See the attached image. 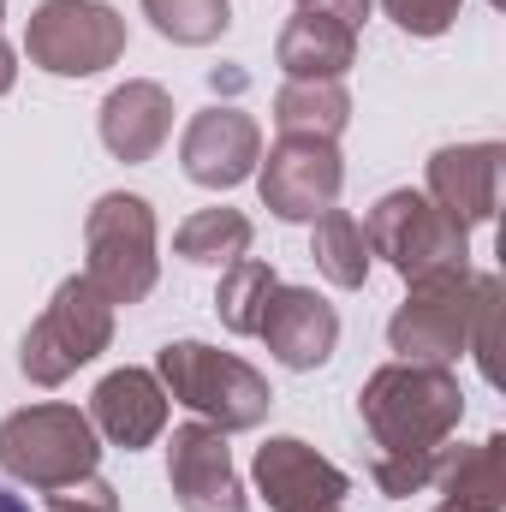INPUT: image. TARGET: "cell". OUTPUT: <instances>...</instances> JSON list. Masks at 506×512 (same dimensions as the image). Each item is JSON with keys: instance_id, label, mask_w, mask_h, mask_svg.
<instances>
[{"instance_id": "6da1fadb", "label": "cell", "mask_w": 506, "mask_h": 512, "mask_svg": "<svg viewBox=\"0 0 506 512\" xmlns=\"http://www.w3.org/2000/svg\"><path fill=\"white\" fill-rule=\"evenodd\" d=\"M358 417L376 441L370 459L376 489L387 501H411L435 483V459L465 423V387L441 364L393 358L358 387Z\"/></svg>"}, {"instance_id": "7a4b0ae2", "label": "cell", "mask_w": 506, "mask_h": 512, "mask_svg": "<svg viewBox=\"0 0 506 512\" xmlns=\"http://www.w3.org/2000/svg\"><path fill=\"white\" fill-rule=\"evenodd\" d=\"M155 376L167 387V399H179L185 411H197L221 435L262 429V417L274 405L268 376L256 364H245L239 352H221L209 340H167L161 358H155Z\"/></svg>"}, {"instance_id": "3957f363", "label": "cell", "mask_w": 506, "mask_h": 512, "mask_svg": "<svg viewBox=\"0 0 506 512\" xmlns=\"http://www.w3.org/2000/svg\"><path fill=\"white\" fill-rule=\"evenodd\" d=\"M84 280L120 310L143 304L161 280V227L155 203L137 191H108L84 215Z\"/></svg>"}, {"instance_id": "277c9868", "label": "cell", "mask_w": 506, "mask_h": 512, "mask_svg": "<svg viewBox=\"0 0 506 512\" xmlns=\"http://www.w3.org/2000/svg\"><path fill=\"white\" fill-rule=\"evenodd\" d=\"M96 465H102V435H96L90 411H78L66 399H42V405L0 417V471L12 483L48 495V489L90 477Z\"/></svg>"}, {"instance_id": "5b68a950", "label": "cell", "mask_w": 506, "mask_h": 512, "mask_svg": "<svg viewBox=\"0 0 506 512\" xmlns=\"http://www.w3.org/2000/svg\"><path fill=\"white\" fill-rule=\"evenodd\" d=\"M364 239H370V256H381L405 286L471 268V233L411 185L376 197V209L364 215Z\"/></svg>"}, {"instance_id": "8992f818", "label": "cell", "mask_w": 506, "mask_h": 512, "mask_svg": "<svg viewBox=\"0 0 506 512\" xmlns=\"http://www.w3.org/2000/svg\"><path fill=\"white\" fill-rule=\"evenodd\" d=\"M108 346H114V304L84 274H66L54 286V298L42 304V316L24 328L18 370L36 387H60L72 382L84 364H96Z\"/></svg>"}, {"instance_id": "52a82bcc", "label": "cell", "mask_w": 506, "mask_h": 512, "mask_svg": "<svg viewBox=\"0 0 506 512\" xmlns=\"http://www.w3.org/2000/svg\"><path fill=\"white\" fill-rule=\"evenodd\" d=\"M24 60L48 78H96L126 60V18L108 0H42L24 24Z\"/></svg>"}, {"instance_id": "ba28073f", "label": "cell", "mask_w": 506, "mask_h": 512, "mask_svg": "<svg viewBox=\"0 0 506 512\" xmlns=\"http://www.w3.org/2000/svg\"><path fill=\"white\" fill-rule=\"evenodd\" d=\"M477 292H483V274H477V268L441 274V280H423V286H405V304L387 316V346H393V358L453 370V364L471 352Z\"/></svg>"}, {"instance_id": "9c48e42d", "label": "cell", "mask_w": 506, "mask_h": 512, "mask_svg": "<svg viewBox=\"0 0 506 512\" xmlns=\"http://www.w3.org/2000/svg\"><path fill=\"white\" fill-rule=\"evenodd\" d=\"M256 191H262V209L274 221L310 227L316 215L340 209L346 155H340V143H322V137H280L256 161Z\"/></svg>"}, {"instance_id": "30bf717a", "label": "cell", "mask_w": 506, "mask_h": 512, "mask_svg": "<svg viewBox=\"0 0 506 512\" xmlns=\"http://www.w3.org/2000/svg\"><path fill=\"white\" fill-rule=\"evenodd\" d=\"M167 489H173L179 512H251L227 435L203 417H191L167 435Z\"/></svg>"}, {"instance_id": "8fae6325", "label": "cell", "mask_w": 506, "mask_h": 512, "mask_svg": "<svg viewBox=\"0 0 506 512\" xmlns=\"http://www.w3.org/2000/svg\"><path fill=\"white\" fill-rule=\"evenodd\" d=\"M251 483L274 512L346 507V495H352V477L334 459H322L304 435H268L251 459Z\"/></svg>"}, {"instance_id": "7c38bea8", "label": "cell", "mask_w": 506, "mask_h": 512, "mask_svg": "<svg viewBox=\"0 0 506 512\" xmlns=\"http://www.w3.org/2000/svg\"><path fill=\"white\" fill-rule=\"evenodd\" d=\"M256 340L268 346V358L280 364V370H298V376H310V370H322L328 358H334V346H340V310L316 292V286H274L268 292V310H262V322H256Z\"/></svg>"}, {"instance_id": "4fadbf2b", "label": "cell", "mask_w": 506, "mask_h": 512, "mask_svg": "<svg viewBox=\"0 0 506 512\" xmlns=\"http://www.w3.org/2000/svg\"><path fill=\"white\" fill-rule=\"evenodd\" d=\"M256 161H262V126L245 108H203L179 137V167L203 191H233L256 179Z\"/></svg>"}, {"instance_id": "5bb4252c", "label": "cell", "mask_w": 506, "mask_h": 512, "mask_svg": "<svg viewBox=\"0 0 506 512\" xmlns=\"http://www.w3.org/2000/svg\"><path fill=\"white\" fill-rule=\"evenodd\" d=\"M501 143H447L429 155V203L441 215H453L465 233L471 227H489L495 209H501Z\"/></svg>"}, {"instance_id": "9a60e30c", "label": "cell", "mask_w": 506, "mask_h": 512, "mask_svg": "<svg viewBox=\"0 0 506 512\" xmlns=\"http://www.w3.org/2000/svg\"><path fill=\"white\" fill-rule=\"evenodd\" d=\"M167 417H173V399H167V387L155 370H114V376H102L96 393H90V423H96V435L108 441V447H120V453H137V447H155L161 435H167Z\"/></svg>"}, {"instance_id": "2e32d148", "label": "cell", "mask_w": 506, "mask_h": 512, "mask_svg": "<svg viewBox=\"0 0 506 512\" xmlns=\"http://www.w3.org/2000/svg\"><path fill=\"white\" fill-rule=\"evenodd\" d=\"M96 131H102V149L126 167H143L161 155V143L173 137V96L167 84L155 78H126L108 90L102 114H96Z\"/></svg>"}, {"instance_id": "e0dca14e", "label": "cell", "mask_w": 506, "mask_h": 512, "mask_svg": "<svg viewBox=\"0 0 506 512\" xmlns=\"http://www.w3.org/2000/svg\"><path fill=\"white\" fill-rule=\"evenodd\" d=\"M358 36L364 30H352L316 6H298L274 36V66L286 78H346L358 66Z\"/></svg>"}, {"instance_id": "ac0fdd59", "label": "cell", "mask_w": 506, "mask_h": 512, "mask_svg": "<svg viewBox=\"0 0 506 512\" xmlns=\"http://www.w3.org/2000/svg\"><path fill=\"white\" fill-rule=\"evenodd\" d=\"M435 489L459 512H501L506 507V435H483L477 447H441Z\"/></svg>"}, {"instance_id": "d6986e66", "label": "cell", "mask_w": 506, "mask_h": 512, "mask_svg": "<svg viewBox=\"0 0 506 512\" xmlns=\"http://www.w3.org/2000/svg\"><path fill=\"white\" fill-rule=\"evenodd\" d=\"M274 126H280V137L340 143V131L352 126V90H346V78H286L274 90Z\"/></svg>"}, {"instance_id": "ffe728a7", "label": "cell", "mask_w": 506, "mask_h": 512, "mask_svg": "<svg viewBox=\"0 0 506 512\" xmlns=\"http://www.w3.org/2000/svg\"><path fill=\"white\" fill-rule=\"evenodd\" d=\"M251 245H256V227L245 209H197L173 233V256L191 262V268H233V262L251 256Z\"/></svg>"}, {"instance_id": "44dd1931", "label": "cell", "mask_w": 506, "mask_h": 512, "mask_svg": "<svg viewBox=\"0 0 506 512\" xmlns=\"http://www.w3.org/2000/svg\"><path fill=\"white\" fill-rule=\"evenodd\" d=\"M310 256H316L322 280L340 286V292H364V280L376 268L370 239H364V221L352 209H328V215L310 221Z\"/></svg>"}, {"instance_id": "7402d4cb", "label": "cell", "mask_w": 506, "mask_h": 512, "mask_svg": "<svg viewBox=\"0 0 506 512\" xmlns=\"http://www.w3.org/2000/svg\"><path fill=\"white\" fill-rule=\"evenodd\" d=\"M274 286H280V274H274V262H262V256H245V262L221 268V286H215V316H221V328L256 340V322H262Z\"/></svg>"}, {"instance_id": "603a6c76", "label": "cell", "mask_w": 506, "mask_h": 512, "mask_svg": "<svg viewBox=\"0 0 506 512\" xmlns=\"http://www.w3.org/2000/svg\"><path fill=\"white\" fill-rule=\"evenodd\" d=\"M143 18L173 48H209L233 24V0H143Z\"/></svg>"}, {"instance_id": "cb8c5ba5", "label": "cell", "mask_w": 506, "mask_h": 512, "mask_svg": "<svg viewBox=\"0 0 506 512\" xmlns=\"http://www.w3.org/2000/svg\"><path fill=\"white\" fill-rule=\"evenodd\" d=\"M459 6H465V0H381V12H387L405 36H417V42L447 36V30L459 24Z\"/></svg>"}, {"instance_id": "d4e9b609", "label": "cell", "mask_w": 506, "mask_h": 512, "mask_svg": "<svg viewBox=\"0 0 506 512\" xmlns=\"http://www.w3.org/2000/svg\"><path fill=\"white\" fill-rule=\"evenodd\" d=\"M495 322H501V274H483V292H477V322H471V352H477V364H483V376H489V382H501V364H495L501 334H495Z\"/></svg>"}, {"instance_id": "484cf974", "label": "cell", "mask_w": 506, "mask_h": 512, "mask_svg": "<svg viewBox=\"0 0 506 512\" xmlns=\"http://www.w3.org/2000/svg\"><path fill=\"white\" fill-rule=\"evenodd\" d=\"M48 512H120V489L108 477H78L66 489H48Z\"/></svg>"}, {"instance_id": "4316f807", "label": "cell", "mask_w": 506, "mask_h": 512, "mask_svg": "<svg viewBox=\"0 0 506 512\" xmlns=\"http://www.w3.org/2000/svg\"><path fill=\"white\" fill-rule=\"evenodd\" d=\"M298 6H316V12H328V18H340V24L364 30V24H370V6H376V0H298Z\"/></svg>"}, {"instance_id": "83f0119b", "label": "cell", "mask_w": 506, "mask_h": 512, "mask_svg": "<svg viewBox=\"0 0 506 512\" xmlns=\"http://www.w3.org/2000/svg\"><path fill=\"white\" fill-rule=\"evenodd\" d=\"M12 84H18V54H12V42L0 36V96H12Z\"/></svg>"}, {"instance_id": "f1b7e54d", "label": "cell", "mask_w": 506, "mask_h": 512, "mask_svg": "<svg viewBox=\"0 0 506 512\" xmlns=\"http://www.w3.org/2000/svg\"><path fill=\"white\" fill-rule=\"evenodd\" d=\"M0 512H30V507H24V495H12V489L0 483Z\"/></svg>"}, {"instance_id": "f546056e", "label": "cell", "mask_w": 506, "mask_h": 512, "mask_svg": "<svg viewBox=\"0 0 506 512\" xmlns=\"http://www.w3.org/2000/svg\"><path fill=\"white\" fill-rule=\"evenodd\" d=\"M435 512H459V507H447V501H441V507H435Z\"/></svg>"}, {"instance_id": "4dcf8cb0", "label": "cell", "mask_w": 506, "mask_h": 512, "mask_svg": "<svg viewBox=\"0 0 506 512\" xmlns=\"http://www.w3.org/2000/svg\"><path fill=\"white\" fill-rule=\"evenodd\" d=\"M316 512H346V507H316Z\"/></svg>"}, {"instance_id": "1f68e13d", "label": "cell", "mask_w": 506, "mask_h": 512, "mask_svg": "<svg viewBox=\"0 0 506 512\" xmlns=\"http://www.w3.org/2000/svg\"><path fill=\"white\" fill-rule=\"evenodd\" d=\"M0 18H6V0H0Z\"/></svg>"}, {"instance_id": "d6a6232c", "label": "cell", "mask_w": 506, "mask_h": 512, "mask_svg": "<svg viewBox=\"0 0 506 512\" xmlns=\"http://www.w3.org/2000/svg\"><path fill=\"white\" fill-rule=\"evenodd\" d=\"M489 6H501V0H489Z\"/></svg>"}]
</instances>
